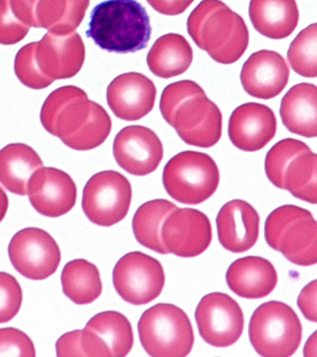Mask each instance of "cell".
<instances>
[{"label":"cell","instance_id":"cell-30","mask_svg":"<svg viewBox=\"0 0 317 357\" xmlns=\"http://www.w3.org/2000/svg\"><path fill=\"white\" fill-rule=\"evenodd\" d=\"M317 155L311 149L292 159L284 174V190L305 202L317 203Z\"/></svg>","mask_w":317,"mask_h":357},{"label":"cell","instance_id":"cell-13","mask_svg":"<svg viewBox=\"0 0 317 357\" xmlns=\"http://www.w3.org/2000/svg\"><path fill=\"white\" fill-rule=\"evenodd\" d=\"M161 239L169 253L194 258L210 247L212 240L210 220L196 208H177L164 220Z\"/></svg>","mask_w":317,"mask_h":357},{"label":"cell","instance_id":"cell-4","mask_svg":"<svg viewBox=\"0 0 317 357\" xmlns=\"http://www.w3.org/2000/svg\"><path fill=\"white\" fill-rule=\"evenodd\" d=\"M267 244L300 266L317 262V223L307 209L284 205L272 211L264 226Z\"/></svg>","mask_w":317,"mask_h":357},{"label":"cell","instance_id":"cell-10","mask_svg":"<svg viewBox=\"0 0 317 357\" xmlns=\"http://www.w3.org/2000/svg\"><path fill=\"white\" fill-rule=\"evenodd\" d=\"M8 252L18 273L31 280H44L59 267L61 250L57 242L43 229L24 228L10 240Z\"/></svg>","mask_w":317,"mask_h":357},{"label":"cell","instance_id":"cell-3","mask_svg":"<svg viewBox=\"0 0 317 357\" xmlns=\"http://www.w3.org/2000/svg\"><path fill=\"white\" fill-rule=\"evenodd\" d=\"M151 33L149 15L136 0H105L96 5L86 32L102 50L116 53L146 49Z\"/></svg>","mask_w":317,"mask_h":357},{"label":"cell","instance_id":"cell-19","mask_svg":"<svg viewBox=\"0 0 317 357\" xmlns=\"http://www.w3.org/2000/svg\"><path fill=\"white\" fill-rule=\"evenodd\" d=\"M277 128V117L271 108L261 103L247 102L231 114L228 134L238 149L256 152L275 138Z\"/></svg>","mask_w":317,"mask_h":357},{"label":"cell","instance_id":"cell-34","mask_svg":"<svg viewBox=\"0 0 317 357\" xmlns=\"http://www.w3.org/2000/svg\"><path fill=\"white\" fill-rule=\"evenodd\" d=\"M206 94L204 89L192 80H182L169 84L161 95L160 112L163 119L171 125L172 116L178 106L189 98Z\"/></svg>","mask_w":317,"mask_h":357},{"label":"cell","instance_id":"cell-31","mask_svg":"<svg viewBox=\"0 0 317 357\" xmlns=\"http://www.w3.org/2000/svg\"><path fill=\"white\" fill-rule=\"evenodd\" d=\"M288 60L297 75L308 78L317 77L316 24L309 25L291 42Z\"/></svg>","mask_w":317,"mask_h":357},{"label":"cell","instance_id":"cell-40","mask_svg":"<svg viewBox=\"0 0 317 357\" xmlns=\"http://www.w3.org/2000/svg\"><path fill=\"white\" fill-rule=\"evenodd\" d=\"M40 0H10L13 13L24 24L37 27L36 10Z\"/></svg>","mask_w":317,"mask_h":357},{"label":"cell","instance_id":"cell-43","mask_svg":"<svg viewBox=\"0 0 317 357\" xmlns=\"http://www.w3.org/2000/svg\"><path fill=\"white\" fill-rule=\"evenodd\" d=\"M305 356H316V332H314L310 339L306 342L304 347Z\"/></svg>","mask_w":317,"mask_h":357},{"label":"cell","instance_id":"cell-6","mask_svg":"<svg viewBox=\"0 0 317 357\" xmlns=\"http://www.w3.org/2000/svg\"><path fill=\"white\" fill-rule=\"evenodd\" d=\"M249 340L264 357H288L297 350L302 339V326L294 310L282 301L261 304L250 318Z\"/></svg>","mask_w":317,"mask_h":357},{"label":"cell","instance_id":"cell-7","mask_svg":"<svg viewBox=\"0 0 317 357\" xmlns=\"http://www.w3.org/2000/svg\"><path fill=\"white\" fill-rule=\"evenodd\" d=\"M219 172L207 153L185 151L173 156L163 170V185L174 200L199 205L218 189Z\"/></svg>","mask_w":317,"mask_h":357},{"label":"cell","instance_id":"cell-17","mask_svg":"<svg viewBox=\"0 0 317 357\" xmlns=\"http://www.w3.org/2000/svg\"><path fill=\"white\" fill-rule=\"evenodd\" d=\"M85 45L79 33L54 35L47 33L36 46V60L40 71L52 79H66L82 70Z\"/></svg>","mask_w":317,"mask_h":357},{"label":"cell","instance_id":"cell-9","mask_svg":"<svg viewBox=\"0 0 317 357\" xmlns=\"http://www.w3.org/2000/svg\"><path fill=\"white\" fill-rule=\"evenodd\" d=\"M165 281L162 264L141 251L127 253L116 262L113 270L116 292L133 305H144L160 297Z\"/></svg>","mask_w":317,"mask_h":357},{"label":"cell","instance_id":"cell-37","mask_svg":"<svg viewBox=\"0 0 317 357\" xmlns=\"http://www.w3.org/2000/svg\"><path fill=\"white\" fill-rule=\"evenodd\" d=\"M29 28L13 13L10 0H0V44L18 43L26 38Z\"/></svg>","mask_w":317,"mask_h":357},{"label":"cell","instance_id":"cell-11","mask_svg":"<svg viewBox=\"0 0 317 357\" xmlns=\"http://www.w3.org/2000/svg\"><path fill=\"white\" fill-rule=\"evenodd\" d=\"M194 317L200 336L214 347H229L243 334V311L238 301L225 293L204 296L196 307Z\"/></svg>","mask_w":317,"mask_h":357},{"label":"cell","instance_id":"cell-21","mask_svg":"<svg viewBox=\"0 0 317 357\" xmlns=\"http://www.w3.org/2000/svg\"><path fill=\"white\" fill-rule=\"evenodd\" d=\"M219 241L233 253H243L254 247L260 233V216L246 201L224 204L216 218Z\"/></svg>","mask_w":317,"mask_h":357},{"label":"cell","instance_id":"cell-5","mask_svg":"<svg viewBox=\"0 0 317 357\" xmlns=\"http://www.w3.org/2000/svg\"><path fill=\"white\" fill-rule=\"evenodd\" d=\"M141 346L154 357H185L194 343L193 326L186 312L169 303H157L138 323Z\"/></svg>","mask_w":317,"mask_h":357},{"label":"cell","instance_id":"cell-41","mask_svg":"<svg viewBox=\"0 0 317 357\" xmlns=\"http://www.w3.org/2000/svg\"><path fill=\"white\" fill-rule=\"evenodd\" d=\"M157 13L163 15L176 16L185 13L194 0H146Z\"/></svg>","mask_w":317,"mask_h":357},{"label":"cell","instance_id":"cell-20","mask_svg":"<svg viewBox=\"0 0 317 357\" xmlns=\"http://www.w3.org/2000/svg\"><path fill=\"white\" fill-rule=\"evenodd\" d=\"M289 73L282 55L263 50L247 59L242 67L240 80L250 96L269 100L278 96L288 85Z\"/></svg>","mask_w":317,"mask_h":357},{"label":"cell","instance_id":"cell-22","mask_svg":"<svg viewBox=\"0 0 317 357\" xmlns=\"http://www.w3.org/2000/svg\"><path fill=\"white\" fill-rule=\"evenodd\" d=\"M277 281L274 265L263 257L247 256L238 259L226 272L229 289L239 297L252 300L271 294Z\"/></svg>","mask_w":317,"mask_h":357},{"label":"cell","instance_id":"cell-39","mask_svg":"<svg viewBox=\"0 0 317 357\" xmlns=\"http://www.w3.org/2000/svg\"><path fill=\"white\" fill-rule=\"evenodd\" d=\"M316 296L317 281L314 280L303 287L297 301L306 319L314 323L317 322Z\"/></svg>","mask_w":317,"mask_h":357},{"label":"cell","instance_id":"cell-15","mask_svg":"<svg viewBox=\"0 0 317 357\" xmlns=\"http://www.w3.org/2000/svg\"><path fill=\"white\" fill-rule=\"evenodd\" d=\"M116 163L135 176L154 172L162 161V142L154 131L144 126H127L116 134L113 144Z\"/></svg>","mask_w":317,"mask_h":357},{"label":"cell","instance_id":"cell-8","mask_svg":"<svg viewBox=\"0 0 317 357\" xmlns=\"http://www.w3.org/2000/svg\"><path fill=\"white\" fill-rule=\"evenodd\" d=\"M132 200V184L115 170L94 174L83 190L82 208L94 225L109 227L127 216Z\"/></svg>","mask_w":317,"mask_h":357},{"label":"cell","instance_id":"cell-1","mask_svg":"<svg viewBox=\"0 0 317 357\" xmlns=\"http://www.w3.org/2000/svg\"><path fill=\"white\" fill-rule=\"evenodd\" d=\"M44 128L71 149L93 150L104 144L112 130L105 109L88 100L83 89L65 86L47 98L40 112Z\"/></svg>","mask_w":317,"mask_h":357},{"label":"cell","instance_id":"cell-18","mask_svg":"<svg viewBox=\"0 0 317 357\" xmlns=\"http://www.w3.org/2000/svg\"><path fill=\"white\" fill-rule=\"evenodd\" d=\"M157 88L150 78L130 72L116 77L108 86L107 103L114 114L126 121H136L154 108Z\"/></svg>","mask_w":317,"mask_h":357},{"label":"cell","instance_id":"cell-25","mask_svg":"<svg viewBox=\"0 0 317 357\" xmlns=\"http://www.w3.org/2000/svg\"><path fill=\"white\" fill-rule=\"evenodd\" d=\"M42 167L40 156L29 145L12 144L0 150V183L13 194L26 195L29 178Z\"/></svg>","mask_w":317,"mask_h":357},{"label":"cell","instance_id":"cell-32","mask_svg":"<svg viewBox=\"0 0 317 357\" xmlns=\"http://www.w3.org/2000/svg\"><path fill=\"white\" fill-rule=\"evenodd\" d=\"M308 149V145L299 139L288 138L278 142L266 155L264 167L267 178L275 187L284 189V174L289 162Z\"/></svg>","mask_w":317,"mask_h":357},{"label":"cell","instance_id":"cell-38","mask_svg":"<svg viewBox=\"0 0 317 357\" xmlns=\"http://www.w3.org/2000/svg\"><path fill=\"white\" fill-rule=\"evenodd\" d=\"M55 347L58 357L86 356L82 345V331L63 334L58 339Z\"/></svg>","mask_w":317,"mask_h":357},{"label":"cell","instance_id":"cell-33","mask_svg":"<svg viewBox=\"0 0 317 357\" xmlns=\"http://www.w3.org/2000/svg\"><path fill=\"white\" fill-rule=\"evenodd\" d=\"M36 46L37 42H32L21 47L16 54L15 71L16 77L24 86L33 89H43L51 86L54 80L40 71L36 60Z\"/></svg>","mask_w":317,"mask_h":357},{"label":"cell","instance_id":"cell-35","mask_svg":"<svg viewBox=\"0 0 317 357\" xmlns=\"http://www.w3.org/2000/svg\"><path fill=\"white\" fill-rule=\"evenodd\" d=\"M23 303V290L17 279L0 272V324L10 322L17 315Z\"/></svg>","mask_w":317,"mask_h":357},{"label":"cell","instance_id":"cell-29","mask_svg":"<svg viewBox=\"0 0 317 357\" xmlns=\"http://www.w3.org/2000/svg\"><path fill=\"white\" fill-rule=\"evenodd\" d=\"M178 206L167 199L147 201L135 212L132 230L141 245L160 254H169L162 239L161 227L166 218Z\"/></svg>","mask_w":317,"mask_h":357},{"label":"cell","instance_id":"cell-23","mask_svg":"<svg viewBox=\"0 0 317 357\" xmlns=\"http://www.w3.org/2000/svg\"><path fill=\"white\" fill-rule=\"evenodd\" d=\"M280 116L284 126L297 135L317 136V88L310 83L292 86L283 97Z\"/></svg>","mask_w":317,"mask_h":357},{"label":"cell","instance_id":"cell-14","mask_svg":"<svg viewBox=\"0 0 317 357\" xmlns=\"http://www.w3.org/2000/svg\"><path fill=\"white\" fill-rule=\"evenodd\" d=\"M134 343L132 324L121 312H99L82 331V345L86 356L124 357Z\"/></svg>","mask_w":317,"mask_h":357},{"label":"cell","instance_id":"cell-42","mask_svg":"<svg viewBox=\"0 0 317 357\" xmlns=\"http://www.w3.org/2000/svg\"><path fill=\"white\" fill-rule=\"evenodd\" d=\"M8 208H9V197L4 190L0 187V222L6 216Z\"/></svg>","mask_w":317,"mask_h":357},{"label":"cell","instance_id":"cell-28","mask_svg":"<svg viewBox=\"0 0 317 357\" xmlns=\"http://www.w3.org/2000/svg\"><path fill=\"white\" fill-rule=\"evenodd\" d=\"M61 282L66 297L77 305L93 303L102 292L98 268L87 259L68 262L63 267Z\"/></svg>","mask_w":317,"mask_h":357},{"label":"cell","instance_id":"cell-36","mask_svg":"<svg viewBox=\"0 0 317 357\" xmlns=\"http://www.w3.org/2000/svg\"><path fill=\"white\" fill-rule=\"evenodd\" d=\"M0 356L35 357L34 343L20 329L0 328Z\"/></svg>","mask_w":317,"mask_h":357},{"label":"cell","instance_id":"cell-16","mask_svg":"<svg viewBox=\"0 0 317 357\" xmlns=\"http://www.w3.org/2000/svg\"><path fill=\"white\" fill-rule=\"evenodd\" d=\"M33 208L49 218L68 213L77 203V189L73 178L55 167H40L33 173L27 185Z\"/></svg>","mask_w":317,"mask_h":357},{"label":"cell","instance_id":"cell-12","mask_svg":"<svg viewBox=\"0 0 317 357\" xmlns=\"http://www.w3.org/2000/svg\"><path fill=\"white\" fill-rule=\"evenodd\" d=\"M171 126L186 144L210 148L221 139L222 114L207 95H196L178 106Z\"/></svg>","mask_w":317,"mask_h":357},{"label":"cell","instance_id":"cell-24","mask_svg":"<svg viewBox=\"0 0 317 357\" xmlns=\"http://www.w3.org/2000/svg\"><path fill=\"white\" fill-rule=\"evenodd\" d=\"M249 14L253 27L271 39L288 38L300 18L295 0H250Z\"/></svg>","mask_w":317,"mask_h":357},{"label":"cell","instance_id":"cell-2","mask_svg":"<svg viewBox=\"0 0 317 357\" xmlns=\"http://www.w3.org/2000/svg\"><path fill=\"white\" fill-rule=\"evenodd\" d=\"M189 36L196 46L222 64L238 61L246 52V22L221 0H203L187 19Z\"/></svg>","mask_w":317,"mask_h":357},{"label":"cell","instance_id":"cell-26","mask_svg":"<svg viewBox=\"0 0 317 357\" xmlns=\"http://www.w3.org/2000/svg\"><path fill=\"white\" fill-rule=\"evenodd\" d=\"M193 57V49L185 36L171 33L155 42L146 60L153 74L167 79L187 71Z\"/></svg>","mask_w":317,"mask_h":357},{"label":"cell","instance_id":"cell-27","mask_svg":"<svg viewBox=\"0 0 317 357\" xmlns=\"http://www.w3.org/2000/svg\"><path fill=\"white\" fill-rule=\"evenodd\" d=\"M91 0H40L36 10L37 28L54 35H68L82 24Z\"/></svg>","mask_w":317,"mask_h":357}]
</instances>
